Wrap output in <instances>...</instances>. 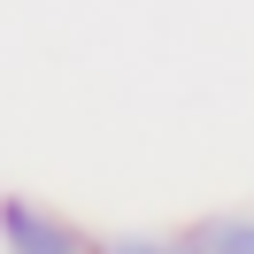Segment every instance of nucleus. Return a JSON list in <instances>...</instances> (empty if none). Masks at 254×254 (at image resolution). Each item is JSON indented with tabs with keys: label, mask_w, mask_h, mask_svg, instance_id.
I'll list each match as a JSON object with an SVG mask.
<instances>
[{
	"label": "nucleus",
	"mask_w": 254,
	"mask_h": 254,
	"mask_svg": "<svg viewBox=\"0 0 254 254\" xmlns=\"http://www.w3.org/2000/svg\"><path fill=\"white\" fill-rule=\"evenodd\" d=\"M0 239H8V254H93L62 216H47L31 200H0Z\"/></svg>",
	"instance_id": "nucleus-1"
},
{
	"label": "nucleus",
	"mask_w": 254,
	"mask_h": 254,
	"mask_svg": "<svg viewBox=\"0 0 254 254\" xmlns=\"http://www.w3.org/2000/svg\"><path fill=\"white\" fill-rule=\"evenodd\" d=\"M192 247L200 254H254V216L247 223H208V231H192Z\"/></svg>",
	"instance_id": "nucleus-2"
},
{
	"label": "nucleus",
	"mask_w": 254,
	"mask_h": 254,
	"mask_svg": "<svg viewBox=\"0 0 254 254\" xmlns=\"http://www.w3.org/2000/svg\"><path fill=\"white\" fill-rule=\"evenodd\" d=\"M93 254H200V247H162V239H108Z\"/></svg>",
	"instance_id": "nucleus-3"
}]
</instances>
